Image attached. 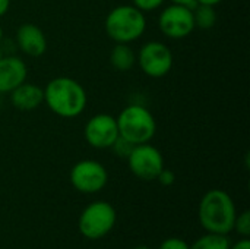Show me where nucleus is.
Here are the masks:
<instances>
[{
    "instance_id": "0eeeda50",
    "label": "nucleus",
    "mask_w": 250,
    "mask_h": 249,
    "mask_svg": "<svg viewBox=\"0 0 250 249\" xmlns=\"http://www.w3.org/2000/svg\"><path fill=\"white\" fill-rule=\"evenodd\" d=\"M72 186L81 194H97L103 191L108 182L107 169L97 160L78 161L69 175Z\"/></svg>"
},
{
    "instance_id": "4468645a",
    "label": "nucleus",
    "mask_w": 250,
    "mask_h": 249,
    "mask_svg": "<svg viewBox=\"0 0 250 249\" xmlns=\"http://www.w3.org/2000/svg\"><path fill=\"white\" fill-rule=\"evenodd\" d=\"M110 63L119 72H129L136 65V53L130 44L116 43L110 51Z\"/></svg>"
},
{
    "instance_id": "1a4fd4ad",
    "label": "nucleus",
    "mask_w": 250,
    "mask_h": 249,
    "mask_svg": "<svg viewBox=\"0 0 250 249\" xmlns=\"http://www.w3.org/2000/svg\"><path fill=\"white\" fill-rule=\"evenodd\" d=\"M158 28L166 37L171 40H182L189 37L195 31L192 9L174 3L168 4L161 10L158 16Z\"/></svg>"
},
{
    "instance_id": "4be33fe9",
    "label": "nucleus",
    "mask_w": 250,
    "mask_h": 249,
    "mask_svg": "<svg viewBox=\"0 0 250 249\" xmlns=\"http://www.w3.org/2000/svg\"><path fill=\"white\" fill-rule=\"evenodd\" d=\"M230 249H250L249 238H243L239 242H236L234 245H230Z\"/></svg>"
},
{
    "instance_id": "a211bd4d",
    "label": "nucleus",
    "mask_w": 250,
    "mask_h": 249,
    "mask_svg": "<svg viewBox=\"0 0 250 249\" xmlns=\"http://www.w3.org/2000/svg\"><path fill=\"white\" fill-rule=\"evenodd\" d=\"M133 144L132 142H129L127 139H125L123 136H120L119 135V138L114 141V144L111 145V150L114 151V154L117 156V157H120V158H127L129 157V154L132 153V150H133Z\"/></svg>"
},
{
    "instance_id": "6e6552de",
    "label": "nucleus",
    "mask_w": 250,
    "mask_h": 249,
    "mask_svg": "<svg viewBox=\"0 0 250 249\" xmlns=\"http://www.w3.org/2000/svg\"><path fill=\"white\" fill-rule=\"evenodd\" d=\"M129 170L141 181H155L160 172L164 169V157L161 151L149 142L138 144L129 154Z\"/></svg>"
},
{
    "instance_id": "6ab92c4d",
    "label": "nucleus",
    "mask_w": 250,
    "mask_h": 249,
    "mask_svg": "<svg viewBox=\"0 0 250 249\" xmlns=\"http://www.w3.org/2000/svg\"><path fill=\"white\" fill-rule=\"evenodd\" d=\"M164 1L166 0H132V4L139 10H142L144 13H146L160 9L164 4Z\"/></svg>"
},
{
    "instance_id": "c85d7f7f",
    "label": "nucleus",
    "mask_w": 250,
    "mask_h": 249,
    "mask_svg": "<svg viewBox=\"0 0 250 249\" xmlns=\"http://www.w3.org/2000/svg\"><path fill=\"white\" fill-rule=\"evenodd\" d=\"M0 110H1V98H0Z\"/></svg>"
},
{
    "instance_id": "f8f14e48",
    "label": "nucleus",
    "mask_w": 250,
    "mask_h": 249,
    "mask_svg": "<svg viewBox=\"0 0 250 249\" xmlns=\"http://www.w3.org/2000/svg\"><path fill=\"white\" fill-rule=\"evenodd\" d=\"M28 78V66L18 56H3L0 59V94H9Z\"/></svg>"
},
{
    "instance_id": "7ed1b4c3",
    "label": "nucleus",
    "mask_w": 250,
    "mask_h": 249,
    "mask_svg": "<svg viewBox=\"0 0 250 249\" xmlns=\"http://www.w3.org/2000/svg\"><path fill=\"white\" fill-rule=\"evenodd\" d=\"M104 29L114 43L130 44L145 34L146 16L133 4H120L107 13Z\"/></svg>"
},
{
    "instance_id": "393cba45",
    "label": "nucleus",
    "mask_w": 250,
    "mask_h": 249,
    "mask_svg": "<svg viewBox=\"0 0 250 249\" xmlns=\"http://www.w3.org/2000/svg\"><path fill=\"white\" fill-rule=\"evenodd\" d=\"M221 1H224V0H196V4H207V6L215 7V6H218Z\"/></svg>"
},
{
    "instance_id": "dca6fc26",
    "label": "nucleus",
    "mask_w": 250,
    "mask_h": 249,
    "mask_svg": "<svg viewBox=\"0 0 250 249\" xmlns=\"http://www.w3.org/2000/svg\"><path fill=\"white\" fill-rule=\"evenodd\" d=\"M230 239L227 235L209 233L207 232L204 236L196 239L190 249H230Z\"/></svg>"
},
{
    "instance_id": "412c9836",
    "label": "nucleus",
    "mask_w": 250,
    "mask_h": 249,
    "mask_svg": "<svg viewBox=\"0 0 250 249\" xmlns=\"http://www.w3.org/2000/svg\"><path fill=\"white\" fill-rule=\"evenodd\" d=\"M155 181H158L163 186H171L174 182H176V175H174V172H171L170 169H163L161 172H160V175L157 176V179Z\"/></svg>"
},
{
    "instance_id": "20e7f679",
    "label": "nucleus",
    "mask_w": 250,
    "mask_h": 249,
    "mask_svg": "<svg viewBox=\"0 0 250 249\" xmlns=\"http://www.w3.org/2000/svg\"><path fill=\"white\" fill-rule=\"evenodd\" d=\"M119 135L133 145L149 142L157 134V120L148 107L132 103L116 117Z\"/></svg>"
},
{
    "instance_id": "39448f33",
    "label": "nucleus",
    "mask_w": 250,
    "mask_h": 249,
    "mask_svg": "<svg viewBox=\"0 0 250 249\" xmlns=\"http://www.w3.org/2000/svg\"><path fill=\"white\" fill-rule=\"evenodd\" d=\"M117 220L114 207L107 201H94L83 208L79 216L78 227L83 238L97 241L107 236Z\"/></svg>"
},
{
    "instance_id": "b1692460",
    "label": "nucleus",
    "mask_w": 250,
    "mask_h": 249,
    "mask_svg": "<svg viewBox=\"0 0 250 249\" xmlns=\"http://www.w3.org/2000/svg\"><path fill=\"white\" fill-rule=\"evenodd\" d=\"M10 7V0H0V18L7 13Z\"/></svg>"
},
{
    "instance_id": "f3484780",
    "label": "nucleus",
    "mask_w": 250,
    "mask_h": 249,
    "mask_svg": "<svg viewBox=\"0 0 250 249\" xmlns=\"http://www.w3.org/2000/svg\"><path fill=\"white\" fill-rule=\"evenodd\" d=\"M233 230H236L242 238H249L250 236V213L246 210L242 214L236 216Z\"/></svg>"
},
{
    "instance_id": "9b49d317",
    "label": "nucleus",
    "mask_w": 250,
    "mask_h": 249,
    "mask_svg": "<svg viewBox=\"0 0 250 249\" xmlns=\"http://www.w3.org/2000/svg\"><path fill=\"white\" fill-rule=\"evenodd\" d=\"M15 41L18 48L29 57H40L47 50L45 34L40 26L31 22H25L19 25V28L16 29Z\"/></svg>"
},
{
    "instance_id": "5701e85b",
    "label": "nucleus",
    "mask_w": 250,
    "mask_h": 249,
    "mask_svg": "<svg viewBox=\"0 0 250 249\" xmlns=\"http://www.w3.org/2000/svg\"><path fill=\"white\" fill-rule=\"evenodd\" d=\"M170 1L174 4H182V6L190 7V9H193L196 6V0H170Z\"/></svg>"
},
{
    "instance_id": "a878e982",
    "label": "nucleus",
    "mask_w": 250,
    "mask_h": 249,
    "mask_svg": "<svg viewBox=\"0 0 250 249\" xmlns=\"http://www.w3.org/2000/svg\"><path fill=\"white\" fill-rule=\"evenodd\" d=\"M3 37H4V34H3V28H1V25H0V43L3 41Z\"/></svg>"
},
{
    "instance_id": "ddd939ff",
    "label": "nucleus",
    "mask_w": 250,
    "mask_h": 249,
    "mask_svg": "<svg viewBox=\"0 0 250 249\" xmlns=\"http://www.w3.org/2000/svg\"><path fill=\"white\" fill-rule=\"evenodd\" d=\"M10 94L12 106L19 112H32L44 103V88L34 82H22Z\"/></svg>"
},
{
    "instance_id": "cd10ccee",
    "label": "nucleus",
    "mask_w": 250,
    "mask_h": 249,
    "mask_svg": "<svg viewBox=\"0 0 250 249\" xmlns=\"http://www.w3.org/2000/svg\"><path fill=\"white\" fill-rule=\"evenodd\" d=\"M133 249H151L149 247H145V245H141V247H136V248Z\"/></svg>"
},
{
    "instance_id": "aec40b11",
    "label": "nucleus",
    "mask_w": 250,
    "mask_h": 249,
    "mask_svg": "<svg viewBox=\"0 0 250 249\" xmlns=\"http://www.w3.org/2000/svg\"><path fill=\"white\" fill-rule=\"evenodd\" d=\"M158 249H190V245L180 238H168L161 242Z\"/></svg>"
},
{
    "instance_id": "f257e3e1",
    "label": "nucleus",
    "mask_w": 250,
    "mask_h": 249,
    "mask_svg": "<svg viewBox=\"0 0 250 249\" xmlns=\"http://www.w3.org/2000/svg\"><path fill=\"white\" fill-rule=\"evenodd\" d=\"M44 103L56 116L73 119L83 113L88 104V95L79 81L69 76H57L47 82Z\"/></svg>"
},
{
    "instance_id": "bb28decb",
    "label": "nucleus",
    "mask_w": 250,
    "mask_h": 249,
    "mask_svg": "<svg viewBox=\"0 0 250 249\" xmlns=\"http://www.w3.org/2000/svg\"><path fill=\"white\" fill-rule=\"evenodd\" d=\"M4 56V51H3V47H1V44H0V59Z\"/></svg>"
},
{
    "instance_id": "f03ea898",
    "label": "nucleus",
    "mask_w": 250,
    "mask_h": 249,
    "mask_svg": "<svg viewBox=\"0 0 250 249\" xmlns=\"http://www.w3.org/2000/svg\"><path fill=\"white\" fill-rule=\"evenodd\" d=\"M237 211L233 198L223 189L208 191L198 208L201 226L209 233L229 235L233 230Z\"/></svg>"
},
{
    "instance_id": "423d86ee",
    "label": "nucleus",
    "mask_w": 250,
    "mask_h": 249,
    "mask_svg": "<svg viewBox=\"0 0 250 249\" xmlns=\"http://www.w3.org/2000/svg\"><path fill=\"white\" fill-rule=\"evenodd\" d=\"M136 63L146 76L158 79L171 72L174 56L167 44L152 40L139 48L136 54Z\"/></svg>"
},
{
    "instance_id": "2eb2a0df",
    "label": "nucleus",
    "mask_w": 250,
    "mask_h": 249,
    "mask_svg": "<svg viewBox=\"0 0 250 249\" xmlns=\"http://www.w3.org/2000/svg\"><path fill=\"white\" fill-rule=\"evenodd\" d=\"M193 21H195V28L199 29H211L214 28L217 22V12L215 7L207 6V4H196L193 9Z\"/></svg>"
},
{
    "instance_id": "9d476101",
    "label": "nucleus",
    "mask_w": 250,
    "mask_h": 249,
    "mask_svg": "<svg viewBox=\"0 0 250 249\" xmlns=\"http://www.w3.org/2000/svg\"><path fill=\"white\" fill-rule=\"evenodd\" d=\"M85 141L97 150L111 148L114 141L119 138L117 120L108 113H98L88 119L83 128Z\"/></svg>"
}]
</instances>
